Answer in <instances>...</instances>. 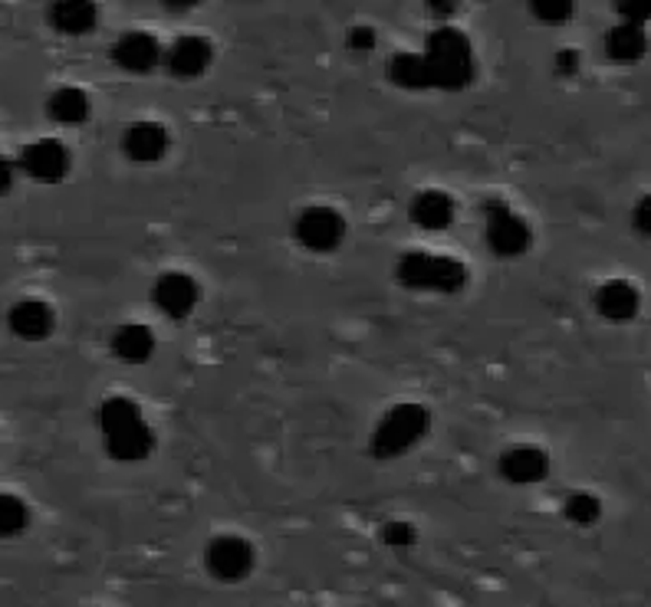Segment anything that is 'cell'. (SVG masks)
<instances>
[{"instance_id": "29", "label": "cell", "mask_w": 651, "mask_h": 607, "mask_svg": "<svg viewBox=\"0 0 651 607\" xmlns=\"http://www.w3.org/2000/svg\"><path fill=\"white\" fill-rule=\"evenodd\" d=\"M579 53L576 50H559L557 53V73L559 76H576L579 73Z\"/></svg>"}, {"instance_id": "22", "label": "cell", "mask_w": 651, "mask_h": 607, "mask_svg": "<svg viewBox=\"0 0 651 607\" xmlns=\"http://www.w3.org/2000/svg\"><path fill=\"white\" fill-rule=\"evenodd\" d=\"M562 513H566V519L572 522V525H596V522L602 519V503H599L596 493L576 490V493L566 496Z\"/></svg>"}, {"instance_id": "8", "label": "cell", "mask_w": 651, "mask_h": 607, "mask_svg": "<svg viewBox=\"0 0 651 607\" xmlns=\"http://www.w3.org/2000/svg\"><path fill=\"white\" fill-rule=\"evenodd\" d=\"M20 168L40 184H57L70 174V148L57 138L30 142L20 155Z\"/></svg>"}, {"instance_id": "11", "label": "cell", "mask_w": 651, "mask_h": 607, "mask_svg": "<svg viewBox=\"0 0 651 607\" xmlns=\"http://www.w3.org/2000/svg\"><path fill=\"white\" fill-rule=\"evenodd\" d=\"M547 473H550V456H547V450H540L533 443H517L500 453V476L507 483L533 486V483H543Z\"/></svg>"}, {"instance_id": "3", "label": "cell", "mask_w": 651, "mask_h": 607, "mask_svg": "<svg viewBox=\"0 0 651 607\" xmlns=\"http://www.w3.org/2000/svg\"><path fill=\"white\" fill-rule=\"evenodd\" d=\"M395 276L401 286L408 289H421V292H441V296H451V292H461L467 286V266L455 257H445V254H405L398 266H395Z\"/></svg>"}, {"instance_id": "20", "label": "cell", "mask_w": 651, "mask_h": 607, "mask_svg": "<svg viewBox=\"0 0 651 607\" xmlns=\"http://www.w3.org/2000/svg\"><path fill=\"white\" fill-rule=\"evenodd\" d=\"M47 112H50V119L60 122V125H83V122L90 119L93 109H90V95H87L83 89L63 86L50 95Z\"/></svg>"}, {"instance_id": "28", "label": "cell", "mask_w": 651, "mask_h": 607, "mask_svg": "<svg viewBox=\"0 0 651 607\" xmlns=\"http://www.w3.org/2000/svg\"><path fill=\"white\" fill-rule=\"evenodd\" d=\"M632 227H635L642 237H649L651 240V194L635 200V207H632Z\"/></svg>"}, {"instance_id": "4", "label": "cell", "mask_w": 651, "mask_h": 607, "mask_svg": "<svg viewBox=\"0 0 651 607\" xmlns=\"http://www.w3.org/2000/svg\"><path fill=\"white\" fill-rule=\"evenodd\" d=\"M431 428V414L421 404H395L385 411V418L373 431V456L378 460H395L408 453L411 446L421 443V436Z\"/></svg>"}, {"instance_id": "24", "label": "cell", "mask_w": 651, "mask_h": 607, "mask_svg": "<svg viewBox=\"0 0 651 607\" xmlns=\"http://www.w3.org/2000/svg\"><path fill=\"white\" fill-rule=\"evenodd\" d=\"M382 542L391 548V552H411L415 542H418V532L408 519H388L382 525Z\"/></svg>"}, {"instance_id": "19", "label": "cell", "mask_w": 651, "mask_h": 607, "mask_svg": "<svg viewBox=\"0 0 651 607\" xmlns=\"http://www.w3.org/2000/svg\"><path fill=\"white\" fill-rule=\"evenodd\" d=\"M388 80L401 89H438L435 70L425 53H395L388 60Z\"/></svg>"}, {"instance_id": "12", "label": "cell", "mask_w": 651, "mask_h": 607, "mask_svg": "<svg viewBox=\"0 0 651 607\" xmlns=\"http://www.w3.org/2000/svg\"><path fill=\"white\" fill-rule=\"evenodd\" d=\"M214 63V47L207 37H179L169 50H165V66L172 76L179 80H197L207 73V66Z\"/></svg>"}, {"instance_id": "21", "label": "cell", "mask_w": 651, "mask_h": 607, "mask_svg": "<svg viewBox=\"0 0 651 607\" xmlns=\"http://www.w3.org/2000/svg\"><path fill=\"white\" fill-rule=\"evenodd\" d=\"M50 23L60 33H70V37L90 33L95 27V7L90 0H63V3H53L50 7Z\"/></svg>"}, {"instance_id": "13", "label": "cell", "mask_w": 651, "mask_h": 607, "mask_svg": "<svg viewBox=\"0 0 651 607\" xmlns=\"http://www.w3.org/2000/svg\"><path fill=\"white\" fill-rule=\"evenodd\" d=\"M172 145V135L159 122H132L122 135V152L135 165H155L165 158Z\"/></svg>"}, {"instance_id": "17", "label": "cell", "mask_w": 651, "mask_h": 607, "mask_svg": "<svg viewBox=\"0 0 651 607\" xmlns=\"http://www.w3.org/2000/svg\"><path fill=\"white\" fill-rule=\"evenodd\" d=\"M112 354L125 364H145L155 354V336L149 326L125 322L112 332Z\"/></svg>"}, {"instance_id": "23", "label": "cell", "mask_w": 651, "mask_h": 607, "mask_svg": "<svg viewBox=\"0 0 651 607\" xmlns=\"http://www.w3.org/2000/svg\"><path fill=\"white\" fill-rule=\"evenodd\" d=\"M30 522V510L20 496L13 493H0V538L20 535Z\"/></svg>"}, {"instance_id": "25", "label": "cell", "mask_w": 651, "mask_h": 607, "mask_svg": "<svg viewBox=\"0 0 651 607\" xmlns=\"http://www.w3.org/2000/svg\"><path fill=\"white\" fill-rule=\"evenodd\" d=\"M572 3L569 0H537V3H530V13L540 20V23H550V27H559V23H566L569 17H572Z\"/></svg>"}, {"instance_id": "10", "label": "cell", "mask_w": 651, "mask_h": 607, "mask_svg": "<svg viewBox=\"0 0 651 607\" xmlns=\"http://www.w3.org/2000/svg\"><path fill=\"white\" fill-rule=\"evenodd\" d=\"M112 60H115V66H122L125 73L145 76V73H152L159 63H165V50H162V43H159L152 33H145V30H129V33H122V37L115 40Z\"/></svg>"}, {"instance_id": "15", "label": "cell", "mask_w": 651, "mask_h": 607, "mask_svg": "<svg viewBox=\"0 0 651 607\" xmlns=\"http://www.w3.org/2000/svg\"><path fill=\"white\" fill-rule=\"evenodd\" d=\"M411 220L421 227V230H445L455 224L458 217V204L448 191H438V187H428V191H418L411 197V207H408Z\"/></svg>"}, {"instance_id": "7", "label": "cell", "mask_w": 651, "mask_h": 607, "mask_svg": "<svg viewBox=\"0 0 651 607\" xmlns=\"http://www.w3.org/2000/svg\"><path fill=\"white\" fill-rule=\"evenodd\" d=\"M204 565L217 582H244L254 568V548L241 535H217L207 542Z\"/></svg>"}, {"instance_id": "2", "label": "cell", "mask_w": 651, "mask_h": 607, "mask_svg": "<svg viewBox=\"0 0 651 607\" xmlns=\"http://www.w3.org/2000/svg\"><path fill=\"white\" fill-rule=\"evenodd\" d=\"M421 53H425V60L435 70L438 89H448V92L465 89L474 80V73H477L474 47H470L465 30H458V27H448L445 23V27L431 30Z\"/></svg>"}, {"instance_id": "14", "label": "cell", "mask_w": 651, "mask_h": 607, "mask_svg": "<svg viewBox=\"0 0 651 607\" xmlns=\"http://www.w3.org/2000/svg\"><path fill=\"white\" fill-rule=\"evenodd\" d=\"M642 309V292L629 279H609L596 289V312L609 322H632Z\"/></svg>"}, {"instance_id": "30", "label": "cell", "mask_w": 651, "mask_h": 607, "mask_svg": "<svg viewBox=\"0 0 651 607\" xmlns=\"http://www.w3.org/2000/svg\"><path fill=\"white\" fill-rule=\"evenodd\" d=\"M13 177H17L13 165H10L7 158H0V194H7V191L13 187Z\"/></svg>"}, {"instance_id": "27", "label": "cell", "mask_w": 651, "mask_h": 607, "mask_svg": "<svg viewBox=\"0 0 651 607\" xmlns=\"http://www.w3.org/2000/svg\"><path fill=\"white\" fill-rule=\"evenodd\" d=\"M375 43H378V33H375L373 27H353L349 33H346V47L349 50H356V53H369Z\"/></svg>"}, {"instance_id": "16", "label": "cell", "mask_w": 651, "mask_h": 607, "mask_svg": "<svg viewBox=\"0 0 651 607\" xmlns=\"http://www.w3.org/2000/svg\"><path fill=\"white\" fill-rule=\"evenodd\" d=\"M53 309L43 299H23L7 312V326L23 342H40L53 332Z\"/></svg>"}, {"instance_id": "6", "label": "cell", "mask_w": 651, "mask_h": 607, "mask_svg": "<svg viewBox=\"0 0 651 607\" xmlns=\"http://www.w3.org/2000/svg\"><path fill=\"white\" fill-rule=\"evenodd\" d=\"M346 217L329 207V204H313V207H303L293 220V237L313 250V254H333L343 247L346 240Z\"/></svg>"}, {"instance_id": "1", "label": "cell", "mask_w": 651, "mask_h": 607, "mask_svg": "<svg viewBox=\"0 0 651 607\" xmlns=\"http://www.w3.org/2000/svg\"><path fill=\"white\" fill-rule=\"evenodd\" d=\"M99 431H102L109 456L119 463H139L155 446V434H152L149 421L142 418L139 404L129 398H105L102 401Z\"/></svg>"}, {"instance_id": "26", "label": "cell", "mask_w": 651, "mask_h": 607, "mask_svg": "<svg viewBox=\"0 0 651 607\" xmlns=\"http://www.w3.org/2000/svg\"><path fill=\"white\" fill-rule=\"evenodd\" d=\"M622 23H632V27H645L651 20V0H622L616 3Z\"/></svg>"}, {"instance_id": "9", "label": "cell", "mask_w": 651, "mask_h": 607, "mask_svg": "<svg viewBox=\"0 0 651 607\" xmlns=\"http://www.w3.org/2000/svg\"><path fill=\"white\" fill-rule=\"evenodd\" d=\"M197 299H201L197 282H194L187 272H179V269L162 272V276L155 279V286H152V302H155V309H159L162 316H169V319H187V316L194 312Z\"/></svg>"}, {"instance_id": "18", "label": "cell", "mask_w": 651, "mask_h": 607, "mask_svg": "<svg viewBox=\"0 0 651 607\" xmlns=\"http://www.w3.org/2000/svg\"><path fill=\"white\" fill-rule=\"evenodd\" d=\"M649 53V33L645 27H632V23H616L606 33V56L612 63H639Z\"/></svg>"}, {"instance_id": "5", "label": "cell", "mask_w": 651, "mask_h": 607, "mask_svg": "<svg viewBox=\"0 0 651 607\" xmlns=\"http://www.w3.org/2000/svg\"><path fill=\"white\" fill-rule=\"evenodd\" d=\"M484 237H487V247L503 260L523 257L533 244V230H530L527 217L517 214L503 200H487L484 204Z\"/></svg>"}]
</instances>
